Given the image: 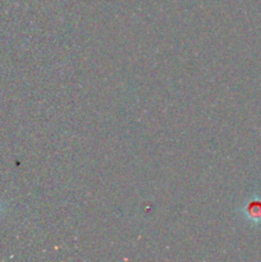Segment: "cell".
Instances as JSON below:
<instances>
[{
  "label": "cell",
  "instance_id": "6da1fadb",
  "mask_svg": "<svg viewBox=\"0 0 261 262\" xmlns=\"http://www.w3.org/2000/svg\"><path fill=\"white\" fill-rule=\"evenodd\" d=\"M250 214L252 215L253 217L258 219L261 217V202H253L250 207Z\"/></svg>",
  "mask_w": 261,
  "mask_h": 262
}]
</instances>
